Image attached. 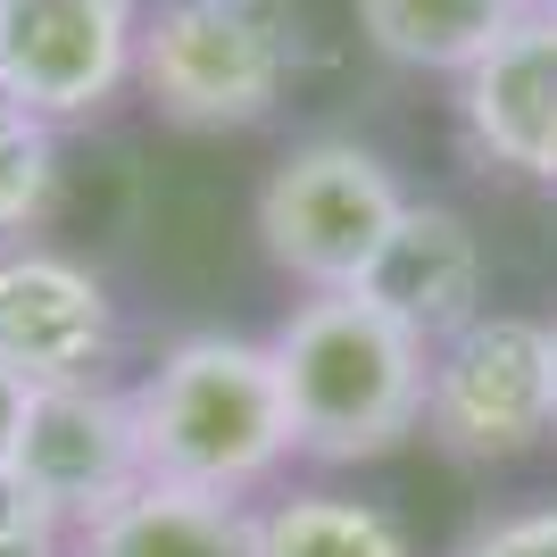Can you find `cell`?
Here are the masks:
<instances>
[{
  "label": "cell",
  "mask_w": 557,
  "mask_h": 557,
  "mask_svg": "<svg viewBox=\"0 0 557 557\" xmlns=\"http://www.w3.org/2000/svg\"><path fill=\"white\" fill-rule=\"evenodd\" d=\"M275 383L292 408V458L374 466L424 433V342L374 292H308L275 333Z\"/></svg>",
  "instance_id": "1"
},
{
  "label": "cell",
  "mask_w": 557,
  "mask_h": 557,
  "mask_svg": "<svg viewBox=\"0 0 557 557\" xmlns=\"http://www.w3.org/2000/svg\"><path fill=\"white\" fill-rule=\"evenodd\" d=\"M125 399L150 483L250 499L292 466V408L275 383V349L258 333H184Z\"/></svg>",
  "instance_id": "2"
},
{
  "label": "cell",
  "mask_w": 557,
  "mask_h": 557,
  "mask_svg": "<svg viewBox=\"0 0 557 557\" xmlns=\"http://www.w3.org/2000/svg\"><path fill=\"white\" fill-rule=\"evenodd\" d=\"M399 216H408V191L383 166V150H367L349 134H317V141H292L267 166L250 225L283 283H300V292H367Z\"/></svg>",
  "instance_id": "3"
},
{
  "label": "cell",
  "mask_w": 557,
  "mask_h": 557,
  "mask_svg": "<svg viewBox=\"0 0 557 557\" xmlns=\"http://www.w3.org/2000/svg\"><path fill=\"white\" fill-rule=\"evenodd\" d=\"M292 75V42L258 0H191L141 9L134 34V92L184 134H242L267 125Z\"/></svg>",
  "instance_id": "4"
},
{
  "label": "cell",
  "mask_w": 557,
  "mask_h": 557,
  "mask_svg": "<svg viewBox=\"0 0 557 557\" xmlns=\"http://www.w3.org/2000/svg\"><path fill=\"white\" fill-rule=\"evenodd\" d=\"M557 433L549 317L483 308L474 325L433 342L424 367V442L449 466H508Z\"/></svg>",
  "instance_id": "5"
},
{
  "label": "cell",
  "mask_w": 557,
  "mask_h": 557,
  "mask_svg": "<svg viewBox=\"0 0 557 557\" xmlns=\"http://www.w3.org/2000/svg\"><path fill=\"white\" fill-rule=\"evenodd\" d=\"M141 0H0V100L42 125H92L134 84Z\"/></svg>",
  "instance_id": "6"
},
{
  "label": "cell",
  "mask_w": 557,
  "mask_h": 557,
  "mask_svg": "<svg viewBox=\"0 0 557 557\" xmlns=\"http://www.w3.org/2000/svg\"><path fill=\"white\" fill-rule=\"evenodd\" d=\"M9 483L59 533H84L109 508H125L150 483L141 433H134V399L116 392V383H50V392H34L25 399V424H17Z\"/></svg>",
  "instance_id": "7"
},
{
  "label": "cell",
  "mask_w": 557,
  "mask_h": 557,
  "mask_svg": "<svg viewBox=\"0 0 557 557\" xmlns=\"http://www.w3.org/2000/svg\"><path fill=\"white\" fill-rule=\"evenodd\" d=\"M109 349H116V300L84 258L42 250V242L0 250V367L25 392L100 383Z\"/></svg>",
  "instance_id": "8"
},
{
  "label": "cell",
  "mask_w": 557,
  "mask_h": 557,
  "mask_svg": "<svg viewBox=\"0 0 557 557\" xmlns=\"http://www.w3.org/2000/svg\"><path fill=\"white\" fill-rule=\"evenodd\" d=\"M458 134L483 166L557 191V17L524 9L508 42L458 75Z\"/></svg>",
  "instance_id": "9"
},
{
  "label": "cell",
  "mask_w": 557,
  "mask_h": 557,
  "mask_svg": "<svg viewBox=\"0 0 557 557\" xmlns=\"http://www.w3.org/2000/svg\"><path fill=\"white\" fill-rule=\"evenodd\" d=\"M367 292L392 317H408L424 342H449L458 325L483 317V242H474V225L458 209L408 200V216H399L383 267L367 275Z\"/></svg>",
  "instance_id": "10"
},
{
  "label": "cell",
  "mask_w": 557,
  "mask_h": 557,
  "mask_svg": "<svg viewBox=\"0 0 557 557\" xmlns=\"http://www.w3.org/2000/svg\"><path fill=\"white\" fill-rule=\"evenodd\" d=\"M67 557H258V508L141 483L125 508L67 533Z\"/></svg>",
  "instance_id": "11"
},
{
  "label": "cell",
  "mask_w": 557,
  "mask_h": 557,
  "mask_svg": "<svg viewBox=\"0 0 557 557\" xmlns=\"http://www.w3.org/2000/svg\"><path fill=\"white\" fill-rule=\"evenodd\" d=\"M349 9H358V34L392 67L449 75L458 84L466 67H483L491 50L508 42L533 0H349Z\"/></svg>",
  "instance_id": "12"
},
{
  "label": "cell",
  "mask_w": 557,
  "mask_h": 557,
  "mask_svg": "<svg viewBox=\"0 0 557 557\" xmlns=\"http://www.w3.org/2000/svg\"><path fill=\"white\" fill-rule=\"evenodd\" d=\"M258 557H417V549L374 499L292 491L275 508H258Z\"/></svg>",
  "instance_id": "13"
},
{
  "label": "cell",
  "mask_w": 557,
  "mask_h": 557,
  "mask_svg": "<svg viewBox=\"0 0 557 557\" xmlns=\"http://www.w3.org/2000/svg\"><path fill=\"white\" fill-rule=\"evenodd\" d=\"M59 209V125L0 100V250H17Z\"/></svg>",
  "instance_id": "14"
},
{
  "label": "cell",
  "mask_w": 557,
  "mask_h": 557,
  "mask_svg": "<svg viewBox=\"0 0 557 557\" xmlns=\"http://www.w3.org/2000/svg\"><path fill=\"white\" fill-rule=\"evenodd\" d=\"M449 557H557V499H524V508L466 524V541Z\"/></svg>",
  "instance_id": "15"
},
{
  "label": "cell",
  "mask_w": 557,
  "mask_h": 557,
  "mask_svg": "<svg viewBox=\"0 0 557 557\" xmlns=\"http://www.w3.org/2000/svg\"><path fill=\"white\" fill-rule=\"evenodd\" d=\"M0 557H67V533H59L9 474H0Z\"/></svg>",
  "instance_id": "16"
},
{
  "label": "cell",
  "mask_w": 557,
  "mask_h": 557,
  "mask_svg": "<svg viewBox=\"0 0 557 557\" xmlns=\"http://www.w3.org/2000/svg\"><path fill=\"white\" fill-rule=\"evenodd\" d=\"M25 399H34V392H25L17 374L0 367V474H9V458H17V424H25Z\"/></svg>",
  "instance_id": "17"
},
{
  "label": "cell",
  "mask_w": 557,
  "mask_h": 557,
  "mask_svg": "<svg viewBox=\"0 0 557 557\" xmlns=\"http://www.w3.org/2000/svg\"><path fill=\"white\" fill-rule=\"evenodd\" d=\"M549 383H557V317H549ZM549 442H557V433H549Z\"/></svg>",
  "instance_id": "18"
},
{
  "label": "cell",
  "mask_w": 557,
  "mask_h": 557,
  "mask_svg": "<svg viewBox=\"0 0 557 557\" xmlns=\"http://www.w3.org/2000/svg\"><path fill=\"white\" fill-rule=\"evenodd\" d=\"M141 9H191V0H141Z\"/></svg>",
  "instance_id": "19"
},
{
  "label": "cell",
  "mask_w": 557,
  "mask_h": 557,
  "mask_svg": "<svg viewBox=\"0 0 557 557\" xmlns=\"http://www.w3.org/2000/svg\"><path fill=\"white\" fill-rule=\"evenodd\" d=\"M533 9H541V17H557V0H533Z\"/></svg>",
  "instance_id": "20"
}]
</instances>
